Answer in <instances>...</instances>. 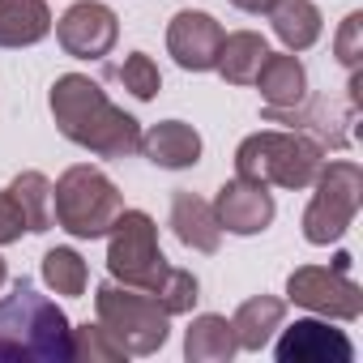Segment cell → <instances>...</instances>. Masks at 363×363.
I'll return each instance as SVG.
<instances>
[{
	"label": "cell",
	"instance_id": "ac0fdd59",
	"mask_svg": "<svg viewBox=\"0 0 363 363\" xmlns=\"http://www.w3.org/2000/svg\"><path fill=\"white\" fill-rule=\"evenodd\" d=\"M265 56H269V43L257 30H235V35H223V48H218L214 69L223 73V82L248 86L257 77V69L265 65Z\"/></svg>",
	"mask_w": 363,
	"mask_h": 363
},
{
	"label": "cell",
	"instance_id": "e0dca14e",
	"mask_svg": "<svg viewBox=\"0 0 363 363\" xmlns=\"http://www.w3.org/2000/svg\"><path fill=\"white\" fill-rule=\"evenodd\" d=\"M282 316H286V303L274 299V295H252L235 308L231 316V329H235V342L244 350H261L278 329H282Z\"/></svg>",
	"mask_w": 363,
	"mask_h": 363
},
{
	"label": "cell",
	"instance_id": "9a60e30c",
	"mask_svg": "<svg viewBox=\"0 0 363 363\" xmlns=\"http://www.w3.org/2000/svg\"><path fill=\"white\" fill-rule=\"evenodd\" d=\"M252 82H257L265 107H274V111L299 107V103L308 99V69H303V60H299L295 52H278V56L269 52Z\"/></svg>",
	"mask_w": 363,
	"mask_h": 363
},
{
	"label": "cell",
	"instance_id": "d4e9b609",
	"mask_svg": "<svg viewBox=\"0 0 363 363\" xmlns=\"http://www.w3.org/2000/svg\"><path fill=\"white\" fill-rule=\"evenodd\" d=\"M154 299H158V308L167 316L193 312V303H197V278L189 269H167L162 282H158V291H154Z\"/></svg>",
	"mask_w": 363,
	"mask_h": 363
},
{
	"label": "cell",
	"instance_id": "7a4b0ae2",
	"mask_svg": "<svg viewBox=\"0 0 363 363\" xmlns=\"http://www.w3.org/2000/svg\"><path fill=\"white\" fill-rule=\"evenodd\" d=\"M73 325L26 278L0 299V363H69Z\"/></svg>",
	"mask_w": 363,
	"mask_h": 363
},
{
	"label": "cell",
	"instance_id": "4316f807",
	"mask_svg": "<svg viewBox=\"0 0 363 363\" xmlns=\"http://www.w3.org/2000/svg\"><path fill=\"white\" fill-rule=\"evenodd\" d=\"M22 231H26V214H22V206L13 201V193L5 189V193H0V244L22 240Z\"/></svg>",
	"mask_w": 363,
	"mask_h": 363
},
{
	"label": "cell",
	"instance_id": "484cf974",
	"mask_svg": "<svg viewBox=\"0 0 363 363\" xmlns=\"http://www.w3.org/2000/svg\"><path fill=\"white\" fill-rule=\"evenodd\" d=\"M333 56H337L342 69H350V73L359 69V60H363V13H350L342 22V30L333 39Z\"/></svg>",
	"mask_w": 363,
	"mask_h": 363
},
{
	"label": "cell",
	"instance_id": "f1b7e54d",
	"mask_svg": "<svg viewBox=\"0 0 363 363\" xmlns=\"http://www.w3.org/2000/svg\"><path fill=\"white\" fill-rule=\"evenodd\" d=\"M5 278H9V269H5V257H0V286H5Z\"/></svg>",
	"mask_w": 363,
	"mask_h": 363
},
{
	"label": "cell",
	"instance_id": "d6986e66",
	"mask_svg": "<svg viewBox=\"0 0 363 363\" xmlns=\"http://www.w3.org/2000/svg\"><path fill=\"white\" fill-rule=\"evenodd\" d=\"M235 350H240V342H235V329H231L227 316L206 312V316H197V320L189 325V333H184V354H189V363H227Z\"/></svg>",
	"mask_w": 363,
	"mask_h": 363
},
{
	"label": "cell",
	"instance_id": "8fae6325",
	"mask_svg": "<svg viewBox=\"0 0 363 363\" xmlns=\"http://www.w3.org/2000/svg\"><path fill=\"white\" fill-rule=\"evenodd\" d=\"M214 218L231 235H261L274 223V197L265 193V184H252V179L235 175L214 197Z\"/></svg>",
	"mask_w": 363,
	"mask_h": 363
},
{
	"label": "cell",
	"instance_id": "277c9868",
	"mask_svg": "<svg viewBox=\"0 0 363 363\" xmlns=\"http://www.w3.org/2000/svg\"><path fill=\"white\" fill-rule=\"evenodd\" d=\"M52 206H56V227H65L77 240H103L111 223L124 214L120 189L90 162H77L56 179Z\"/></svg>",
	"mask_w": 363,
	"mask_h": 363
},
{
	"label": "cell",
	"instance_id": "cb8c5ba5",
	"mask_svg": "<svg viewBox=\"0 0 363 363\" xmlns=\"http://www.w3.org/2000/svg\"><path fill=\"white\" fill-rule=\"evenodd\" d=\"M73 359H90V363H120L128 359V350L103 329V325H82L73 329Z\"/></svg>",
	"mask_w": 363,
	"mask_h": 363
},
{
	"label": "cell",
	"instance_id": "4fadbf2b",
	"mask_svg": "<svg viewBox=\"0 0 363 363\" xmlns=\"http://www.w3.org/2000/svg\"><path fill=\"white\" fill-rule=\"evenodd\" d=\"M141 154L162 171H184L201 162V133L184 120H162L141 133Z\"/></svg>",
	"mask_w": 363,
	"mask_h": 363
},
{
	"label": "cell",
	"instance_id": "52a82bcc",
	"mask_svg": "<svg viewBox=\"0 0 363 363\" xmlns=\"http://www.w3.org/2000/svg\"><path fill=\"white\" fill-rule=\"evenodd\" d=\"M107 269L116 282L137 291H158L162 274L171 269L158 248V227L145 210H124L107 231Z\"/></svg>",
	"mask_w": 363,
	"mask_h": 363
},
{
	"label": "cell",
	"instance_id": "603a6c76",
	"mask_svg": "<svg viewBox=\"0 0 363 363\" xmlns=\"http://www.w3.org/2000/svg\"><path fill=\"white\" fill-rule=\"evenodd\" d=\"M111 77L133 94V99H154L158 90H162V77H158V65L145 56V52H133V56H124V65H116L111 69Z\"/></svg>",
	"mask_w": 363,
	"mask_h": 363
},
{
	"label": "cell",
	"instance_id": "7c38bea8",
	"mask_svg": "<svg viewBox=\"0 0 363 363\" xmlns=\"http://www.w3.org/2000/svg\"><path fill=\"white\" fill-rule=\"evenodd\" d=\"M274 354L278 363H350L354 346L342 329H329V320H295L282 329Z\"/></svg>",
	"mask_w": 363,
	"mask_h": 363
},
{
	"label": "cell",
	"instance_id": "ba28073f",
	"mask_svg": "<svg viewBox=\"0 0 363 363\" xmlns=\"http://www.w3.org/2000/svg\"><path fill=\"white\" fill-rule=\"evenodd\" d=\"M286 295H291V303H299L316 316H329V320H359V312H363V291L342 269L303 265L286 278Z\"/></svg>",
	"mask_w": 363,
	"mask_h": 363
},
{
	"label": "cell",
	"instance_id": "83f0119b",
	"mask_svg": "<svg viewBox=\"0 0 363 363\" xmlns=\"http://www.w3.org/2000/svg\"><path fill=\"white\" fill-rule=\"evenodd\" d=\"M235 9H244V13H269V5L274 0H231Z\"/></svg>",
	"mask_w": 363,
	"mask_h": 363
},
{
	"label": "cell",
	"instance_id": "8992f818",
	"mask_svg": "<svg viewBox=\"0 0 363 363\" xmlns=\"http://www.w3.org/2000/svg\"><path fill=\"white\" fill-rule=\"evenodd\" d=\"M312 184H316V193H312V201L303 210V240L325 248V244H337L350 231L354 214H359L363 171H359V162L337 158V162L320 167V175L312 179Z\"/></svg>",
	"mask_w": 363,
	"mask_h": 363
},
{
	"label": "cell",
	"instance_id": "ffe728a7",
	"mask_svg": "<svg viewBox=\"0 0 363 363\" xmlns=\"http://www.w3.org/2000/svg\"><path fill=\"white\" fill-rule=\"evenodd\" d=\"M269 22H274V35L286 43V52H308L320 39V9L312 0H274Z\"/></svg>",
	"mask_w": 363,
	"mask_h": 363
},
{
	"label": "cell",
	"instance_id": "9c48e42d",
	"mask_svg": "<svg viewBox=\"0 0 363 363\" xmlns=\"http://www.w3.org/2000/svg\"><path fill=\"white\" fill-rule=\"evenodd\" d=\"M56 39L73 60H103L120 39V18L99 0H77L56 22Z\"/></svg>",
	"mask_w": 363,
	"mask_h": 363
},
{
	"label": "cell",
	"instance_id": "5bb4252c",
	"mask_svg": "<svg viewBox=\"0 0 363 363\" xmlns=\"http://www.w3.org/2000/svg\"><path fill=\"white\" fill-rule=\"evenodd\" d=\"M171 231L184 248L206 252V257H214L223 248V227L214 218V206L193 197V193H175L171 197Z\"/></svg>",
	"mask_w": 363,
	"mask_h": 363
},
{
	"label": "cell",
	"instance_id": "6da1fadb",
	"mask_svg": "<svg viewBox=\"0 0 363 363\" xmlns=\"http://www.w3.org/2000/svg\"><path fill=\"white\" fill-rule=\"evenodd\" d=\"M48 107H52L56 128L73 145H82L99 158H128V154L141 150V124L128 111H120L103 94V86L90 82L86 73L56 77V86L48 94Z\"/></svg>",
	"mask_w": 363,
	"mask_h": 363
},
{
	"label": "cell",
	"instance_id": "3957f363",
	"mask_svg": "<svg viewBox=\"0 0 363 363\" xmlns=\"http://www.w3.org/2000/svg\"><path fill=\"white\" fill-rule=\"evenodd\" d=\"M325 167V150L303 133H252L235 150V175L252 184H278V189H312V179Z\"/></svg>",
	"mask_w": 363,
	"mask_h": 363
},
{
	"label": "cell",
	"instance_id": "2e32d148",
	"mask_svg": "<svg viewBox=\"0 0 363 363\" xmlns=\"http://www.w3.org/2000/svg\"><path fill=\"white\" fill-rule=\"evenodd\" d=\"M52 30L48 0H0V48H35Z\"/></svg>",
	"mask_w": 363,
	"mask_h": 363
},
{
	"label": "cell",
	"instance_id": "7402d4cb",
	"mask_svg": "<svg viewBox=\"0 0 363 363\" xmlns=\"http://www.w3.org/2000/svg\"><path fill=\"white\" fill-rule=\"evenodd\" d=\"M43 282H48L56 295L77 299V295H86L90 274H86V261H82L73 248H52V252L43 257Z\"/></svg>",
	"mask_w": 363,
	"mask_h": 363
},
{
	"label": "cell",
	"instance_id": "5b68a950",
	"mask_svg": "<svg viewBox=\"0 0 363 363\" xmlns=\"http://www.w3.org/2000/svg\"><path fill=\"white\" fill-rule=\"evenodd\" d=\"M94 312L99 325L128 350V354H154L167 342V312L150 291L124 286V282H103L94 291Z\"/></svg>",
	"mask_w": 363,
	"mask_h": 363
},
{
	"label": "cell",
	"instance_id": "44dd1931",
	"mask_svg": "<svg viewBox=\"0 0 363 363\" xmlns=\"http://www.w3.org/2000/svg\"><path fill=\"white\" fill-rule=\"evenodd\" d=\"M9 193H13V201L26 214V231L39 235V231L52 227V179L43 171H22L13 184H9Z\"/></svg>",
	"mask_w": 363,
	"mask_h": 363
},
{
	"label": "cell",
	"instance_id": "30bf717a",
	"mask_svg": "<svg viewBox=\"0 0 363 363\" xmlns=\"http://www.w3.org/2000/svg\"><path fill=\"white\" fill-rule=\"evenodd\" d=\"M218 48H223V26L210 18V13H175L171 26H167V52L175 56L179 69L189 73H210L214 60H218Z\"/></svg>",
	"mask_w": 363,
	"mask_h": 363
}]
</instances>
